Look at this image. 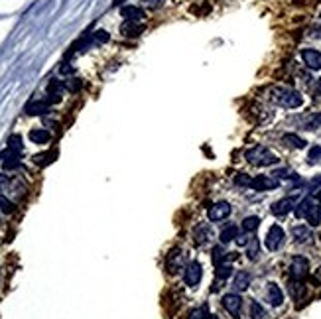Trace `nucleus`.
I'll use <instances>...</instances> for the list:
<instances>
[{"mask_svg": "<svg viewBox=\"0 0 321 319\" xmlns=\"http://www.w3.org/2000/svg\"><path fill=\"white\" fill-rule=\"evenodd\" d=\"M268 99L284 109H297L304 104V97L290 87H272L268 91Z\"/></svg>", "mask_w": 321, "mask_h": 319, "instance_id": "nucleus-1", "label": "nucleus"}, {"mask_svg": "<svg viewBox=\"0 0 321 319\" xmlns=\"http://www.w3.org/2000/svg\"><path fill=\"white\" fill-rule=\"evenodd\" d=\"M246 160L252 164V166H260V167H266V166H274V164H278V156L276 154H272L266 148V146H262V144H258L254 148H250V150H246Z\"/></svg>", "mask_w": 321, "mask_h": 319, "instance_id": "nucleus-2", "label": "nucleus"}, {"mask_svg": "<svg viewBox=\"0 0 321 319\" xmlns=\"http://www.w3.org/2000/svg\"><path fill=\"white\" fill-rule=\"evenodd\" d=\"M308 274H309L308 258H304V256H295L294 260L290 262V276H292V280H304Z\"/></svg>", "mask_w": 321, "mask_h": 319, "instance_id": "nucleus-3", "label": "nucleus"}, {"mask_svg": "<svg viewBox=\"0 0 321 319\" xmlns=\"http://www.w3.org/2000/svg\"><path fill=\"white\" fill-rule=\"evenodd\" d=\"M284 239H286V235H284V229L280 225H272L268 229V235H266V248L268 250H278L280 246L284 244Z\"/></svg>", "mask_w": 321, "mask_h": 319, "instance_id": "nucleus-4", "label": "nucleus"}, {"mask_svg": "<svg viewBox=\"0 0 321 319\" xmlns=\"http://www.w3.org/2000/svg\"><path fill=\"white\" fill-rule=\"evenodd\" d=\"M201 278H203V268H201L199 262H191L183 272V280H185L187 286H197L201 282Z\"/></svg>", "mask_w": 321, "mask_h": 319, "instance_id": "nucleus-5", "label": "nucleus"}, {"mask_svg": "<svg viewBox=\"0 0 321 319\" xmlns=\"http://www.w3.org/2000/svg\"><path fill=\"white\" fill-rule=\"evenodd\" d=\"M250 187L256 192H268V189H276L278 187V179L272 176H256L250 181Z\"/></svg>", "mask_w": 321, "mask_h": 319, "instance_id": "nucleus-6", "label": "nucleus"}, {"mask_svg": "<svg viewBox=\"0 0 321 319\" xmlns=\"http://www.w3.org/2000/svg\"><path fill=\"white\" fill-rule=\"evenodd\" d=\"M229 215H231V205L227 201H219V203H215L209 209V221H213V223H219V221L227 219Z\"/></svg>", "mask_w": 321, "mask_h": 319, "instance_id": "nucleus-7", "label": "nucleus"}, {"mask_svg": "<svg viewBox=\"0 0 321 319\" xmlns=\"http://www.w3.org/2000/svg\"><path fill=\"white\" fill-rule=\"evenodd\" d=\"M223 306L231 315L237 317L241 313V309H243V297L239 294H225L223 295Z\"/></svg>", "mask_w": 321, "mask_h": 319, "instance_id": "nucleus-8", "label": "nucleus"}, {"mask_svg": "<svg viewBox=\"0 0 321 319\" xmlns=\"http://www.w3.org/2000/svg\"><path fill=\"white\" fill-rule=\"evenodd\" d=\"M294 207H295V197H284V199H280V201H276V203L272 205V213H274L276 217H284V215H288Z\"/></svg>", "mask_w": 321, "mask_h": 319, "instance_id": "nucleus-9", "label": "nucleus"}, {"mask_svg": "<svg viewBox=\"0 0 321 319\" xmlns=\"http://www.w3.org/2000/svg\"><path fill=\"white\" fill-rule=\"evenodd\" d=\"M302 59L308 65L309 69H321V51L317 50H304L302 51Z\"/></svg>", "mask_w": 321, "mask_h": 319, "instance_id": "nucleus-10", "label": "nucleus"}, {"mask_svg": "<svg viewBox=\"0 0 321 319\" xmlns=\"http://www.w3.org/2000/svg\"><path fill=\"white\" fill-rule=\"evenodd\" d=\"M292 237H294L295 243L304 244V243H309L311 239H313V235H311V230L309 227H304V225H297L292 229Z\"/></svg>", "mask_w": 321, "mask_h": 319, "instance_id": "nucleus-11", "label": "nucleus"}, {"mask_svg": "<svg viewBox=\"0 0 321 319\" xmlns=\"http://www.w3.org/2000/svg\"><path fill=\"white\" fill-rule=\"evenodd\" d=\"M120 14H122V18H126L129 22H142V20H144V10L138 8V6H124V8L120 10Z\"/></svg>", "mask_w": 321, "mask_h": 319, "instance_id": "nucleus-12", "label": "nucleus"}, {"mask_svg": "<svg viewBox=\"0 0 321 319\" xmlns=\"http://www.w3.org/2000/svg\"><path fill=\"white\" fill-rule=\"evenodd\" d=\"M268 302L276 307L284 304V292L278 284H268Z\"/></svg>", "mask_w": 321, "mask_h": 319, "instance_id": "nucleus-13", "label": "nucleus"}, {"mask_svg": "<svg viewBox=\"0 0 321 319\" xmlns=\"http://www.w3.org/2000/svg\"><path fill=\"white\" fill-rule=\"evenodd\" d=\"M30 140L34 144H48L52 140V134L46 128H34V130H30Z\"/></svg>", "mask_w": 321, "mask_h": 319, "instance_id": "nucleus-14", "label": "nucleus"}, {"mask_svg": "<svg viewBox=\"0 0 321 319\" xmlns=\"http://www.w3.org/2000/svg\"><path fill=\"white\" fill-rule=\"evenodd\" d=\"M250 274L248 272H244V270H241V272H237V276H234V282H232V286L239 290V292H244V290H248V286H250Z\"/></svg>", "mask_w": 321, "mask_h": 319, "instance_id": "nucleus-15", "label": "nucleus"}, {"mask_svg": "<svg viewBox=\"0 0 321 319\" xmlns=\"http://www.w3.org/2000/svg\"><path fill=\"white\" fill-rule=\"evenodd\" d=\"M120 32H122L124 36H129V38H134V36H140L142 32H144V26L126 20V22L122 24V28H120Z\"/></svg>", "mask_w": 321, "mask_h": 319, "instance_id": "nucleus-16", "label": "nucleus"}, {"mask_svg": "<svg viewBox=\"0 0 321 319\" xmlns=\"http://www.w3.org/2000/svg\"><path fill=\"white\" fill-rule=\"evenodd\" d=\"M282 142L284 144H288V146H292V148H297V150H302V148H306V144L308 142L304 140L302 136H297V134H284L282 136Z\"/></svg>", "mask_w": 321, "mask_h": 319, "instance_id": "nucleus-17", "label": "nucleus"}, {"mask_svg": "<svg viewBox=\"0 0 321 319\" xmlns=\"http://www.w3.org/2000/svg\"><path fill=\"white\" fill-rule=\"evenodd\" d=\"M48 107H50V101H48V99H46V101H34L26 107V113L28 115H41V113L48 111Z\"/></svg>", "mask_w": 321, "mask_h": 319, "instance_id": "nucleus-18", "label": "nucleus"}, {"mask_svg": "<svg viewBox=\"0 0 321 319\" xmlns=\"http://www.w3.org/2000/svg\"><path fill=\"white\" fill-rule=\"evenodd\" d=\"M239 237V229H237V225H229V227H225V229L221 230V235H219V239H221V243L227 244L234 241Z\"/></svg>", "mask_w": 321, "mask_h": 319, "instance_id": "nucleus-19", "label": "nucleus"}, {"mask_svg": "<svg viewBox=\"0 0 321 319\" xmlns=\"http://www.w3.org/2000/svg\"><path fill=\"white\" fill-rule=\"evenodd\" d=\"M306 219H308V223L311 225V227H317L321 223V207L317 203H313L311 207H309L308 215H306Z\"/></svg>", "mask_w": 321, "mask_h": 319, "instance_id": "nucleus-20", "label": "nucleus"}, {"mask_svg": "<svg viewBox=\"0 0 321 319\" xmlns=\"http://www.w3.org/2000/svg\"><path fill=\"white\" fill-rule=\"evenodd\" d=\"M290 294L294 300H302L304 294H306V286H304V282L302 280H292L290 282Z\"/></svg>", "mask_w": 321, "mask_h": 319, "instance_id": "nucleus-21", "label": "nucleus"}, {"mask_svg": "<svg viewBox=\"0 0 321 319\" xmlns=\"http://www.w3.org/2000/svg\"><path fill=\"white\" fill-rule=\"evenodd\" d=\"M313 203H315V201H313L311 197H306L304 201H299V203H297V207L294 209V211H295V217H297V219H304V217H306V215H308V211H309V207H311Z\"/></svg>", "mask_w": 321, "mask_h": 319, "instance_id": "nucleus-22", "label": "nucleus"}, {"mask_svg": "<svg viewBox=\"0 0 321 319\" xmlns=\"http://www.w3.org/2000/svg\"><path fill=\"white\" fill-rule=\"evenodd\" d=\"M209 239H211V230H209L207 225L195 227V241H197V244H205Z\"/></svg>", "mask_w": 321, "mask_h": 319, "instance_id": "nucleus-23", "label": "nucleus"}, {"mask_svg": "<svg viewBox=\"0 0 321 319\" xmlns=\"http://www.w3.org/2000/svg\"><path fill=\"white\" fill-rule=\"evenodd\" d=\"M53 158H55V152H44V154H36L32 160H34L36 166H48V164L53 162Z\"/></svg>", "mask_w": 321, "mask_h": 319, "instance_id": "nucleus-24", "label": "nucleus"}, {"mask_svg": "<svg viewBox=\"0 0 321 319\" xmlns=\"http://www.w3.org/2000/svg\"><path fill=\"white\" fill-rule=\"evenodd\" d=\"M258 225H260V219L258 217H254V215H252V217H246L243 221V230L246 235H248V232H254V230L258 229Z\"/></svg>", "mask_w": 321, "mask_h": 319, "instance_id": "nucleus-25", "label": "nucleus"}, {"mask_svg": "<svg viewBox=\"0 0 321 319\" xmlns=\"http://www.w3.org/2000/svg\"><path fill=\"white\" fill-rule=\"evenodd\" d=\"M250 317L252 319H266V309L260 306L258 302L250 304Z\"/></svg>", "mask_w": 321, "mask_h": 319, "instance_id": "nucleus-26", "label": "nucleus"}, {"mask_svg": "<svg viewBox=\"0 0 321 319\" xmlns=\"http://www.w3.org/2000/svg\"><path fill=\"white\" fill-rule=\"evenodd\" d=\"M8 148L16 154L22 152V148H24V146H22V136H20V134H12V136L8 138Z\"/></svg>", "mask_w": 321, "mask_h": 319, "instance_id": "nucleus-27", "label": "nucleus"}, {"mask_svg": "<svg viewBox=\"0 0 321 319\" xmlns=\"http://www.w3.org/2000/svg\"><path fill=\"white\" fill-rule=\"evenodd\" d=\"M231 274H232V266H231V264H219L217 270H215V276H217L219 280H227Z\"/></svg>", "mask_w": 321, "mask_h": 319, "instance_id": "nucleus-28", "label": "nucleus"}, {"mask_svg": "<svg viewBox=\"0 0 321 319\" xmlns=\"http://www.w3.org/2000/svg\"><path fill=\"white\" fill-rule=\"evenodd\" d=\"M227 258H231V256H229V252H225L221 246H215V248H213V264H215V266L223 264V260H227Z\"/></svg>", "mask_w": 321, "mask_h": 319, "instance_id": "nucleus-29", "label": "nucleus"}, {"mask_svg": "<svg viewBox=\"0 0 321 319\" xmlns=\"http://www.w3.org/2000/svg\"><path fill=\"white\" fill-rule=\"evenodd\" d=\"M308 162L309 164H317V162H321V146H311V148H309Z\"/></svg>", "mask_w": 321, "mask_h": 319, "instance_id": "nucleus-30", "label": "nucleus"}, {"mask_svg": "<svg viewBox=\"0 0 321 319\" xmlns=\"http://www.w3.org/2000/svg\"><path fill=\"white\" fill-rule=\"evenodd\" d=\"M0 211H2V213H6V215H10V213L16 211V205H14L10 199H6V197H2V195H0Z\"/></svg>", "mask_w": 321, "mask_h": 319, "instance_id": "nucleus-31", "label": "nucleus"}, {"mask_svg": "<svg viewBox=\"0 0 321 319\" xmlns=\"http://www.w3.org/2000/svg\"><path fill=\"white\" fill-rule=\"evenodd\" d=\"M246 246H248V248H246V254H248V258H250V260H254V258L258 256V246H260L258 241L256 239H252V241H248Z\"/></svg>", "mask_w": 321, "mask_h": 319, "instance_id": "nucleus-32", "label": "nucleus"}, {"mask_svg": "<svg viewBox=\"0 0 321 319\" xmlns=\"http://www.w3.org/2000/svg\"><path fill=\"white\" fill-rule=\"evenodd\" d=\"M250 181H252V178L246 176V174H239V176L234 178V183H237V185H243V187H250Z\"/></svg>", "mask_w": 321, "mask_h": 319, "instance_id": "nucleus-33", "label": "nucleus"}, {"mask_svg": "<svg viewBox=\"0 0 321 319\" xmlns=\"http://www.w3.org/2000/svg\"><path fill=\"white\" fill-rule=\"evenodd\" d=\"M205 307H195V309H191L189 311V315H187V319H205Z\"/></svg>", "mask_w": 321, "mask_h": 319, "instance_id": "nucleus-34", "label": "nucleus"}, {"mask_svg": "<svg viewBox=\"0 0 321 319\" xmlns=\"http://www.w3.org/2000/svg\"><path fill=\"white\" fill-rule=\"evenodd\" d=\"M6 189H10V179L8 176L0 174V192H6Z\"/></svg>", "mask_w": 321, "mask_h": 319, "instance_id": "nucleus-35", "label": "nucleus"}, {"mask_svg": "<svg viewBox=\"0 0 321 319\" xmlns=\"http://www.w3.org/2000/svg\"><path fill=\"white\" fill-rule=\"evenodd\" d=\"M309 126L311 128H321V113H315L309 120Z\"/></svg>", "mask_w": 321, "mask_h": 319, "instance_id": "nucleus-36", "label": "nucleus"}, {"mask_svg": "<svg viewBox=\"0 0 321 319\" xmlns=\"http://www.w3.org/2000/svg\"><path fill=\"white\" fill-rule=\"evenodd\" d=\"M321 185V176H315V178L309 181V192H317Z\"/></svg>", "mask_w": 321, "mask_h": 319, "instance_id": "nucleus-37", "label": "nucleus"}, {"mask_svg": "<svg viewBox=\"0 0 321 319\" xmlns=\"http://www.w3.org/2000/svg\"><path fill=\"white\" fill-rule=\"evenodd\" d=\"M183 256H185V254H176V252H174V254H169V258H172L174 262H180V260L183 258ZM169 268H172V272H176V268H178V264H172V262H169Z\"/></svg>", "mask_w": 321, "mask_h": 319, "instance_id": "nucleus-38", "label": "nucleus"}, {"mask_svg": "<svg viewBox=\"0 0 321 319\" xmlns=\"http://www.w3.org/2000/svg\"><path fill=\"white\" fill-rule=\"evenodd\" d=\"M234 241H237V244H241V246L248 244V239H246V235H239V237H237Z\"/></svg>", "mask_w": 321, "mask_h": 319, "instance_id": "nucleus-39", "label": "nucleus"}, {"mask_svg": "<svg viewBox=\"0 0 321 319\" xmlns=\"http://www.w3.org/2000/svg\"><path fill=\"white\" fill-rule=\"evenodd\" d=\"M95 38L99 39V41H106V39H109V34H106V32H97Z\"/></svg>", "mask_w": 321, "mask_h": 319, "instance_id": "nucleus-40", "label": "nucleus"}, {"mask_svg": "<svg viewBox=\"0 0 321 319\" xmlns=\"http://www.w3.org/2000/svg\"><path fill=\"white\" fill-rule=\"evenodd\" d=\"M311 36H313V38H319L321 39V24L315 26V28L311 30Z\"/></svg>", "mask_w": 321, "mask_h": 319, "instance_id": "nucleus-41", "label": "nucleus"}, {"mask_svg": "<svg viewBox=\"0 0 321 319\" xmlns=\"http://www.w3.org/2000/svg\"><path fill=\"white\" fill-rule=\"evenodd\" d=\"M205 319H217V315H213V313H207V311H205Z\"/></svg>", "mask_w": 321, "mask_h": 319, "instance_id": "nucleus-42", "label": "nucleus"}, {"mask_svg": "<svg viewBox=\"0 0 321 319\" xmlns=\"http://www.w3.org/2000/svg\"><path fill=\"white\" fill-rule=\"evenodd\" d=\"M315 199H317V201H321V189H317V193H315Z\"/></svg>", "mask_w": 321, "mask_h": 319, "instance_id": "nucleus-43", "label": "nucleus"}, {"mask_svg": "<svg viewBox=\"0 0 321 319\" xmlns=\"http://www.w3.org/2000/svg\"><path fill=\"white\" fill-rule=\"evenodd\" d=\"M122 2H126V0H115V6H120Z\"/></svg>", "mask_w": 321, "mask_h": 319, "instance_id": "nucleus-44", "label": "nucleus"}, {"mask_svg": "<svg viewBox=\"0 0 321 319\" xmlns=\"http://www.w3.org/2000/svg\"><path fill=\"white\" fill-rule=\"evenodd\" d=\"M315 278H317V280H321V268H319V272L315 274Z\"/></svg>", "mask_w": 321, "mask_h": 319, "instance_id": "nucleus-45", "label": "nucleus"}]
</instances>
